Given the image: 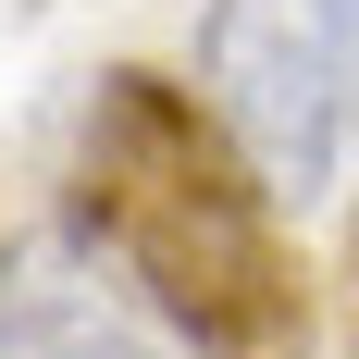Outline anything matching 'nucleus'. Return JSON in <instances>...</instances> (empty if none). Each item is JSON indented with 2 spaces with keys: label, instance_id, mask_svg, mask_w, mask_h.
I'll return each instance as SVG.
<instances>
[{
  "label": "nucleus",
  "instance_id": "2",
  "mask_svg": "<svg viewBox=\"0 0 359 359\" xmlns=\"http://www.w3.org/2000/svg\"><path fill=\"white\" fill-rule=\"evenodd\" d=\"M198 111L260 198H323L359 149V0H211Z\"/></svg>",
  "mask_w": 359,
  "mask_h": 359
},
{
  "label": "nucleus",
  "instance_id": "3",
  "mask_svg": "<svg viewBox=\"0 0 359 359\" xmlns=\"http://www.w3.org/2000/svg\"><path fill=\"white\" fill-rule=\"evenodd\" d=\"M0 359H149V334L124 323L87 273L13 260V273H0Z\"/></svg>",
  "mask_w": 359,
  "mask_h": 359
},
{
  "label": "nucleus",
  "instance_id": "1",
  "mask_svg": "<svg viewBox=\"0 0 359 359\" xmlns=\"http://www.w3.org/2000/svg\"><path fill=\"white\" fill-rule=\"evenodd\" d=\"M74 236L198 359H310V273L260 174L174 74H100L74 124Z\"/></svg>",
  "mask_w": 359,
  "mask_h": 359
}]
</instances>
